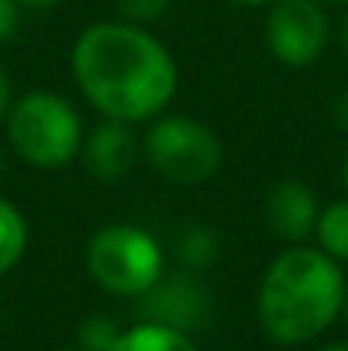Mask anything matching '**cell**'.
I'll return each mask as SVG.
<instances>
[{"label":"cell","instance_id":"cell-12","mask_svg":"<svg viewBox=\"0 0 348 351\" xmlns=\"http://www.w3.org/2000/svg\"><path fill=\"white\" fill-rule=\"evenodd\" d=\"M314 245L328 252L335 263H348V198H338L321 208L318 229H314Z\"/></svg>","mask_w":348,"mask_h":351},{"label":"cell","instance_id":"cell-14","mask_svg":"<svg viewBox=\"0 0 348 351\" xmlns=\"http://www.w3.org/2000/svg\"><path fill=\"white\" fill-rule=\"evenodd\" d=\"M181 263L185 266H209L219 252V242H216V232H209L205 226H192L181 232Z\"/></svg>","mask_w":348,"mask_h":351},{"label":"cell","instance_id":"cell-26","mask_svg":"<svg viewBox=\"0 0 348 351\" xmlns=\"http://www.w3.org/2000/svg\"><path fill=\"white\" fill-rule=\"evenodd\" d=\"M342 317H345V324H348V293H345V311H342Z\"/></svg>","mask_w":348,"mask_h":351},{"label":"cell","instance_id":"cell-24","mask_svg":"<svg viewBox=\"0 0 348 351\" xmlns=\"http://www.w3.org/2000/svg\"><path fill=\"white\" fill-rule=\"evenodd\" d=\"M321 7H348V0H318Z\"/></svg>","mask_w":348,"mask_h":351},{"label":"cell","instance_id":"cell-17","mask_svg":"<svg viewBox=\"0 0 348 351\" xmlns=\"http://www.w3.org/2000/svg\"><path fill=\"white\" fill-rule=\"evenodd\" d=\"M10 103H14V86H10L7 69L0 65V126H3V119H7V113H10Z\"/></svg>","mask_w":348,"mask_h":351},{"label":"cell","instance_id":"cell-20","mask_svg":"<svg viewBox=\"0 0 348 351\" xmlns=\"http://www.w3.org/2000/svg\"><path fill=\"white\" fill-rule=\"evenodd\" d=\"M232 3H239V7H270L273 0H232Z\"/></svg>","mask_w":348,"mask_h":351},{"label":"cell","instance_id":"cell-4","mask_svg":"<svg viewBox=\"0 0 348 351\" xmlns=\"http://www.w3.org/2000/svg\"><path fill=\"white\" fill-rule=\"evenodd\" d=\"M140 154L157 178L178 188H198L212 181L226 160L219 133L205 119L181 113H161L150 119L140 140Z\"/></svg>","mask_w":348,"mask_h":351},{"label":"cell","instance_id":"cell-5","mask_svg":"<svg viewBox=\"0 0 348 351\" xmlns=\"http://www.w3.org/2000/svg\"><path fill=\"white\" fill-rule=\"evenodd\" d=\"M89 276L113 297H143L164 276V245L140 226H103L86 245Z\"/></svg>","mask_w":348,"mask_h":351},{"label":"cell","instance_id":"cell-10","mask_svg":"<svg viewBox=\"0 0 348 351\" xmlns=\"http://www.w3.org/2000/svg\"><path fill=\"white\" fill-rule=\"evenodd\" d=\"M110 351H198L192 335L167 328V324H154V321H137L133 328H123V335L116 338Z\"/></svg>","mask_w":348,"mask_h":351},{"label":"cell","instance_id":"cell-3","mask_svg":"<svg viewBox=\"0 0 348 351\" xmlns=\"http://www.w3.org/2000/svg\"><path fill=\"white\" fill-rule=\"evenodd\" d=\"M3 130L10 150L38 171L69 167L72 160H79L86 140L82 113L76 110V103L51 89H31L24 96H14Z\"/></svg>","mask_w":348,"mask_h":351},{"label":"cell","instance_id":"cell-6","mask_svg":"<svg viewBox=\"0 0 348 351\" xmlns=\"http://www.w3.org/2000/svg\"><path fill=\"white\" fill-rule=\"evenodd\" d=\"M263 41L270 55L287 69L314 65L332 41L328 7L318 0H273L266 10Z\"/></svg>","mask_w":348,"mask_h":351},{"label":"cell","instance_id":"cell-23","mask_svg":"<svg viewBox=\"0 0 348 351\" xmlns=\"http://www.w3.org/2000/svg\"><path fill=\"white\" fill-rule=\"evenodd\" d=\"M342 51H345V58H348V14H345V21H342Z\"/></svg>","mask_w":348,"mask_h":351},{"label":"cell","instance_id":"cell-21","mask_svg":"<svg viewBox=\"0 0 348 351\" xmlns=\"http://www.w3.org/2000/svg\"><path fill=\"white\" fill-rule=\"evenodd\" d=\"M318 351H348V341H328V345H321Z\"/></svg>","mask_w":348,"mask_h":351},{"label":"cell","instance_id":"cell-9","mask_svg":"<svg viewBox=\"0 0 348 351\" xmlns=\"http://www.w3.org/2000/svg\"><path fill=\"white\" fill-rule=\"evenodd\" d=\"M86 171L100 181V184H116L123 181L133 167H137V157H140V140L133 133L130 123H119V119H103L100 126H93L82 140V150H79Z\"/></svg>","mask_w":348,"mask_h":351},{"label":"cell","instance_id":"cell-1","mask_svg":"<svg viewBox=\"0 0 348 351\" xmlns=\"http://www.w3.org/2000/svg\"><path fill=\"white\" fill-rule=\"evenodd\" d=\"M72 79L103 119L150 123L178 93V62L147 27L130 21H96L72 41Z\"/></svg>","mask_w":348,"mask_h":351},{"label":"cell","instance_id":"cell-15","mask_svg":"<svg viewBox=\"0 0 348 351\" xmlns=\"http://www.w3.org/2000/svg\"><path fill=\"white\" fill-rule=\"evenodd\" d=\"M171 0H116V10H119V21H130V24H154L167 14Z\"/></svg>","mask_w":348,"mask_h":351},{"label":"cell","instance_id":"cell-22","mask_svg":"<svg viewBox=\"0 0 348 351\" xmlns=\"http://www.w3.org/2000/svg\"><path fill=\"white\" fill-rule=\"evenodd\" d=\"M342 188H345V195H348V150H345V157H342Z\"/></svg>","mask_w":348,"mask_h":351},{"label":"cell","instance_id":"cell-27","mask_svg":"<svg viewBox=\"0 0 348 351\" xmlns=\"http://www.w3.org/2000/svg\"><path fill=\"white\" fill-rule=\"evenodd\" d=\"M55 351H82L79 345H72V348H55Z\"/></svg>","mask_w":348,"mask_h":351},{"label":"cell","instance_id":"cell-8","mask_svg":"<svg viewBox=\"0 0 348 351\" xmlns=\"http://www.w3.org/2000/svg\"><path fill=\"white\" fill-rule=\"evenodd\" d=\"M263 215H266V229L283 245H301V242L314 239L321 202H318V195L308 181L287 178V181H277L270 188Z\"/></svg>","mask_w":348,"mask_h":351},{"label":"cell","instance_id":"cell-25","mask_svg":"<svg viewBox=\"0 0 348 351\" xmlns=\"http://www.w3.org/2000/svg\"><path fill=\"white\" fill-rule=\"evenodd\" d=\"M3 171H7V150L0 147V178H3Z\"/></svg>","mask_w":348,"mask_h":351},{"label":"cell","instance_id":"cell-2","mask_svg":"<svg viewBox=\"0 0 348 351\" xmlns=\"http://www.w3.org/2000/svg\"><path fill=\"white\" fill-rule=\"evenodd\" d=\"M348 280L342 263L311 242L283 245L263 269L256 290V321L280 348L321 338L345 311Z\"/></svg>","mask_w":348,"mask_h":351},{"label":"cell","instance_id":"cell-7","mask_svg":"<svg viewBox=\"0 0 348 351\" xmlns=\"http://www.w3.org/2000/svg\"><path fill=\"white\" fill-rule=\"evenodd\" d=\"M137 307H140L143 321L167 324V328L192 335V331L205 328L212 300H209V290L202 287V280H195L188 273H164L154 290L137 297Z\"/></svg>","mask_w":348,"mask_h":351},{"label":"cell","instance_id":"cell-18","mask_svg":"<svg viewBox=\"0 0 348 351\" xmlns=\"http://www.w3.org/2000/svg\"><path fill=\"white\" fill-rule=\"evenodd\" d=\"M332 119H335L338 130L348 133V89H342V93L335 96V103H332Z\"/></svg>","mask_w":348,"mask_h":351},{"label":"cell","instance_id":"cell-11","mask_svg":"<svg viewBox=\"0 0 348 351\" xmlns=\"http://www.w3.org/2000/svg\"><path fill=\"white\" fill-rule=\"evenodd\" d=\"M27 242H31V229H27L24 212L10 198L0 195V280L21 266Z\"/></svg>","mask_w":348,"mask_h":351},{"label":"cell","instance_id":"cell-13","mask_svg":"<svg viewBox=\"0 0 348 351\" xmlns=\"http://www.w3.org/2000/svg\"><path fill=\"white\" fill-rule=\"evenodd\" d=\"M119 335H123V331L116 328L106 314H93V317H86V321L76 328V345L82 351H110Z\"/></svg>","mask_w":348,"mask_h":351},{"label":"cell","instance_id":"cell-16","mask_svg":"<svg viewBox=\"0 0 348 351\" xmlns=\"http://www.w3.org/2000/svg\"><path fill=\"white\" fill-rule=\"evenodd\" d=\"M21 27V3L17 0H0V45L10 41Z\"/></svg>","mask_w":348,"mask_h":351},{"label":"cell","instance_id":"cell-19","mask_svg":"<svg viewBox=\"0 0 348 351\" xmlns=\"http://www.w3.org/2000/svg\"><path fill=\"white\" fill-rule=\"evenodd\" d=\"M21 7H34V10H48V7H58L65 0H17Z\"/></svg>","mask_w":348,"mask_h":351}]
</instances>
